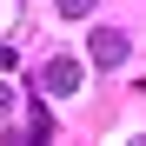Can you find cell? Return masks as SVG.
<instances>
[{"mask_svg": "<svg viewBox=\"0 0 146 146\" xmlns=\"http://www.w3.org/2000/svg\"><path fill=\"white\" fill-rule=\"evenodd\" d=\"M86 53H93V66H119V60L133 53V40L119 33V27H100V33L86 40Z\"/></svg>", "mask_w": 146, "mask_h": 146, "instance_id": "1", "label": "cell"}, {"mask_svg": "<svg viewBox=\"0 0 146 146\" xmlns=\"http://www.w3.org/2000/svg\"><path fill=\"white\" fill-rule=\"evenodd\" d=\"M40 80H46V93H80V66H73V60H46Z\"/></svg>", "mask_w": 146, "mask_h": 146, "instance_id": "2", "label": "cell"}, {"mask_svg": "<svg viewBox=\"0 0 146 146\" xmlns=\"http://www.w3.org/2000/svg\"><path fill=\"white\" fill-rule=\"evenodd\" d=\"M27 139H53V113H46L40 100H33V113H27Z\"/></svg>", "mask_w": 146, "mask_h": 146, "instance_id": "3", "label": "cell"}, {"mask_svg": "<svg viewBox=\"0 0 146 146\" xmlns=\"http://www.w3.org/2000/svg\"><path fill=\"white\" fill-rule=\"evenodd\" d=\"M13 20H20V0H0V33H13Z\"/></svg>", "mask_w": 146, "mask_h": 146, "instance_id": "4", "label": "cell"}, {"mask_svg": "<svg viewBox=\"0 0 146 146\" xmlns=\"http://www.w3.org/2000/svg\"><path fill=\"white\" fill-rule=\"evenodd\" d=\"M60 13H66V20H86V13H93V0H60Z\"/></svg>", "mask_w": 146, "mask_h": 146, "instance_id": "5", "label": "cell"}, {"mask_svg": "<svg viewBox=\"0 0 146 146\" xmlns=\"http://www.w3.org/2000/svg\"><path fill=\"white\" fill-rule=\"evenodd\" d=\"M7 106H13V86H0V113H7Z\"/></svg>", "mask_w": 146, "mask_h": 146, "instance_id": "6", "label": "cell"}]
</instances>
